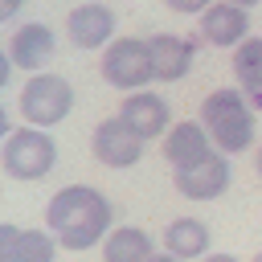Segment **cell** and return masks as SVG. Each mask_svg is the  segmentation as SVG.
I'll return each instance as SVG.
<instances>
[{"label":"cell","mask_w":262,"mask_h":262,"mask_svg":"<svg viewBox=\"0 0 262 262\" xmlns=\"http://www.w3.org/2000/svg\"><path fill=\"white\" fill-rule=\"evenodd\" d=\"M233 180L229 156L225 151H209L205 160L188 164V168H172V188L184 201H217Z\"/></svg>","instance_id":"obj_6"},{"label":"cell","mask_w":262,"mask_h":262,"mask_svg":"<svg viewBox=\"0 0 262 262\" xmlns=\"http://www.w3.org/2000/svg\"><path fill=\"white\" fill-rule=\"evenodd\" d=\"M151 262H180V258H176V254H168V250H164V254L156 250V254H151Z\"/></svg>","instance_id":"obj_23"},{"label":"cell","mask_w":262,"mask_h":262,"mask_svg":"<svg viewBox=\"0 0 262 262\" xmlns=\"http://www.w3.org/2000/svg\"><path fill=\"white\" fill-rule=\"evenodd\" d=\"M164 4H168L172 12H184V16H201V12H205L213 0H164Z\"/></svg>","instance_id":"obj_18"},{"label":"cell","mask_w":262,"mask_h":262,"mask_svg":"<svg viewBox=\"0 0 262 262\" xmlns=\"http://www.w3.org/2000/svg\"><path fill=\"white\" fill-rule=\"evenodd\" d=\"M229 4H242V8H254V4H262V0H229Z\"/></svg>","instance_id":"obj_25"},{"label":"cell","mask_w":262,"mask_h":262,"mask_svg":"<svg viewBox=\"0 0 262 262\" xmlns=\"http://www.w3.org/2000/svg\"><path fill=\"white\" fill-rule=\"evenodd\" d=\"M254 172L262 176V143H258V151H254Z\"/></svg>","instance_id":"obj_24"},{"label":"cell","mask_w":262,"mask_h":262,"mask_svg":"<svg viewBox=\"0 0 262 262\" xmlns=\"http://www.w3.org/2000/svg\"><path fill=\"white\" fill-rule=\"evenodd\" d=\"M119 119H123L139 139H156V135H164V131L172 127V106H168V98H160V94H151V90L143 86V90H131V94L119 102Z\"/></svg>","instance_id":"obj_9"},{"label":"cell","mask_w":262,"mask_h":262,"mask_svg":"<svg viewBox=\"0 0 262 262\" xmlns=\"http://www.w3.org/2000/svg\"><path fill=\"white\" fill-rule=\"evenodd\" d=\"M8 131H12V123H8V111H4V106H0V143H4V139H8Z\"/></svg>","instance_id":"obj_21"},{"label":"cell","mask_w":262,"mask_h":262,"mask_svg":"<svg viewBox=\"0 0 262 262\" xmlns=\"http://www.w3.org/2000/svg\"><path fill=\"white\" fill-rule=\"evenodd\" d=\"M250 262H262V254H254V258H250Z\"/></svg>","instance_id":"obj_26"},{"label":"cell","mask_w":262,"mask_h":262,"mask_svg":"<svg viewBox=\"0 0 262 262\" xmlns=\"http://www.w3.org/2000/svg\"><path fill=\"white\" fill-rule=\"evenodd\" d=\"M12 70H16V66H12V57H8V49H0V90L8 86V78H12Z\"/></svg>","instance_id":"obj_19"},{"label":"cell","mask_w":262,"mask_h":262,"mask_svg":"<svg viewBox=\"0 0 262 262\" xmlns=\"http://www.w3.org/2000/svg\"><path fill=\"white\" fill-rule=\"evenodd\" d=\"M20 4H25V0H0V25H4V20H12V16L20 12Z\"/></svg>","instance_id":"obj_20"},{"label":"cell","mask_w":262,"mask_h":262,"mask_svg":"<svg viewBox=\"0 0 262 262\" xmlns=\"http://www.w3.org/2000/svg\"><path fill=\"white\" fill-rule=\"evenodd\" d=\"M147 53H151V78L156 82H180L192 70L196 41L180 37V33H151L147 37Z\"/></svg>","instance_id":"obj_11"},{"label":"cell","mask_w":262,"mask_h":262,"mask_svg":"<svg viewBox=\"0 0 262 262\" xmlns=\"http://www.w3.org/2000/svg\"><path fill=\"white\" fill-rule=\"evenodd\" d=\"M20 119L33 127H57L70 111H74V86L61 74H29V82L20 86Z\"/></svg>","instance_id":"obj_4"},{"label":"cell","mask_w":262,"mask_h":262,"mask_svg":"<svg viewBox=\"0 0 262 262\" xmlns=\"http://www.w3.org/2000/svg\"><path fill=\"white\" fill-rule=\"evenodd\" d=\"M254 115L258 111L246 102V94L237 86H217L201 102V123H205L213 147L225 151V156L250 151V143H254Z\"/></svg>","instance_id":"obj_2"},{"label":"cell","mask_w":262,"mask_h":262,"mask_svg":"<svg viewBox=\"0 0 262 262\" xmlns=\"http://www.w3.org/2000/svg\"><path fill=\"white\" fill-rule=\"evenodd\" d=\"M250 37V8L229 4V0H213L201 12V41H209L213 49H233Z\"/></svg>","instance_id":"obj_10"},{"label":"cell","mask_w":262,"mask_h":262,"mask_svg":"<svg viewBox=\"0 0 262 262\" xmlns=\"http://www.w3.org/2000/svg\"><path fill=\"white\" fill-rule=\"evenodd\" d=\"M143 143L147 139H139L119 115L102 119L94 127V135H90V151H94V160L102 168H135L143 160Z\"/></svg>","instance_id":"obj_7"},{"label":"cell","mask_w":262,"mask_h":262,"mask_svg":"<svg viewBox=\"0 0 262 262\" xmlns=\"http://www.w3.org/2000/svg\"><path fill=\"white\" fill-rule=\"evenodd\" d=\"M98 70H102V82L115 86V90H123V94L143 90L147 82H156V78H151L147 37H115V41H106Z\"/></svg>","instance_id":"obj_5"},{"label":"cell","mask_w":262,"mask_h":262,"mask_svg":"<svg viewBox=\"0 0 262 262\" xmlns=\"http://www.w3.org/2000/svg\"><path fill=\"white\" fill-rule=\"evenodd\" d=\"M45 229L57 237L61 250H94L115 229V209L94 184H66L45 205Z\"/></svg>","instance_id":"obj_1"},{"label":"cell","mask_w":262,"mask_h":262,"mask_svg":"<svg viewBox=\"0 0 262 262\" xmlns=\"http://www.w3.org/2000/svg\"><path fill=\"white\" fill-rule=\"evenodd\" d=\"M66 37L78 49H106V41H115V8H106L98 0H86V4L70 8Z\"/></svg>","instance_id":"obj_8"},{"label":"cell","mask_w":262,"mask_h":262,"mask_svg":"<svg viewBox=\"0 0 262 262\" xmlns=\"http://www.w3.org/2000/svg\"><path fill=\"white\" fill-rule=\"evenodd\" d=\"M57 164V143L45 127H16L8 131V139L0 143V168L12 176V180H45Z\"/></svg>","instance_id":"obj_3"},{"label":"cell","mask_w":262,"mask_h":262,"mask_svg":"<svg viewBox=\"0 0 262 262\" xmlns=\"http://www.w3.org/2000/svg\"><path fill=\"white\" fill-rule=\"evenodd\" d=\"M53 49H57V37H53V29L41 25V20H29V25H20V29L8 37V57H12V66L25 70V74L45 70V66L53 61Z\"/></svg>","instance_id":"obj_12"},{"label":"cell","mask_w":262,"mask_h":262,"mask_svg":"<svg viewBox=\"0 0 262 262\" xmlns=\"http://www.w3.org/2000/svg\"><path fill=\"white\" fill-rule=\"evenodd\" d=\"M201 262H242V258H233V254H205Z\"/></svg>","instance_id":"obj_22"},{"label":"cell","mask_w":262,"mask_h":262,"mask_svg":"<svg viewBox=\"0 0 262 262\" xmlns=\"http://www.w3.org/2000/svg\"><path fill=\"white\" fill-rule=\"evenodd\" d=\"M156 242L139 225H115L102 237V262H151Z\"/></svg>","instance_id":"obj_15"},{"label":"cell","mask_w":262,"mask_h":262,"mask_svg":"<svg viewBox=\"0 0 262 262\" xmlns=\"http://www.w3.org/2000/svg\"><path fill=\"white\" fill-rule=\"evenodd\" d=\"M20 237H25L20 225L0 221V262H20Z\"/></svg>","instance_id":"obj_17"},{"label":"cell","mask_w":262,"mask_h":262,"mask_svg":"<svg viewBox=\"0 0 262 262\" xmlns=\"http://www.w3.org/2000/svg\"><path fill=\"white\" fill-rule=\"evenodd\" d=\"M209 242H213V233L201 217H176L164 229V250L176 254L180 262H201L209 254Z\"/></svg>","instance_id":"obj_14"},{"label":"cell","mask_w":262,"mask_h":262,"mask_svg":"<svg viewBox=\"0 0 262 262\" xmlns=\"http://www.w3.org/2000/svg\"><path fill=\"white\" fill-rule=\"evenodd\" d=\"M209 151H217V147H213V139H209L201 119H184V123H172L164 131V160L172 168H188V164L205 160Z\"/></svg>","instance_id":"obj_13"},{"label":"cell","mask_w":262,"mask_h":262,"mask_svg":"<svg viewBox=\"0 0 262 262\" xmlns=\"http://www.w3.org/2000/svg\"><path fill=\"white\" fill-rule=\"evenodd\" d=\"M233 78L246 102L262 111V37H246L242 45H233Z\"/></svg>","instance_id":"obj_16"}]
</instances>
